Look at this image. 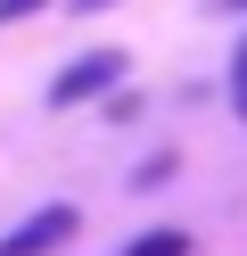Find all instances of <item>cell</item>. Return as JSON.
I'll list each match as a JSON object with an SVG mask.
<instances>
[{
  "label": "cell",
  "instance_id": "6da1fadb",
  "mask_svg": "<svg viewBox=\"0 0 247 256\" xmlns=\"http://www.w3.org/2000/svg\"><path fill=\"white\" fill-rule=\"evenodd\" d=\"M124 83V50H91V58H74V66L49 83V108H82V100H99V91H115Z\"/></svg>",
  "mask_w": 247,
  "mask_h": 256
},
{
  "label": "cell",
  "instance_id": "5b68a950",
  "mask_svg": "<svg viewBox=\"0 0 247 256\" xmlns=\"http://www.w3.org/2000/svg\"><path fill=\"white\" fill-rule=\"evenodd\" d=\"M33 8H49V0H0V25H16V17H33Z\"/></svg>",
  "mask_w": 247,
  "mask_h": 256
},
{
  "label": "cell",
  "instance_id": "3957f363",
  "mask_svg": "<svg viewBox=\"0 0 247 256\" xmlns=\"http://www.w3.org/2000/svg\"><path fill=\"white\" fill-rule=\"evenodd\" d=\"M124 256H190V232H140Z\"/></svg>",
  "mask_w": 247,
  "mask_h": 256
},
{
  "label": "cell",
  "instance_id": "52a82bcc",
  "mask_svg": "<svg viewBox=\"0 0 247 256\" xmlns=\"http://www.w3.org/2000/svg\"><path fill=\"white\" fill-rule=\"evenodd\" d=\"M231 8H247V0H231Z\"/></svg>",
  "mask_w": 247,
  "mask_h": 256
},
{
  "label": "cell",
  "instance_id": "8992f818",
  "mask_svg": "<svg viewBox=\"0 0 247 256\" xmlns=\"http://www.w3.org/2000/svg\"><path fill=\"white\" fill-rule=\"evenodd\" d=\"M74 8H82V17H99V8H115V0H74Z\"/></svg>",
  "mask_w": 247,
  "mask_h": 256
},
{
  "label": "cell",
  "instance_id": "7a4b0ae2",
  "mask_svg": "<svg viewBox=\"0 0 247 256\" xmlns=\"http://www.w3.org/2000/svg\"><path fill=\"white\" fill-rule=\"evenodd\" d=\"M66 240H74V206H41V215H25L0 240V256H58Z\"/></svg>",
  "mask_w": 247,
  "mask_h": 256
},
{
  "label": "cell",
  "instance_id": "277c9868",
  "mask_svg": "<svg viewBox=\"0 0 247 256\" xmlns=\"http://www.w3.org/2000/svg\"><path fill=\"white\" fill-rule=\"evenodd\" d=\"M231 108H239V116H247V42H239V50H231Z\"/></svg>",
  "mask_w": 247,
  "mask_h": 256
}]
</instances>
